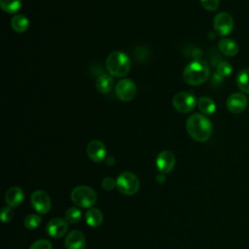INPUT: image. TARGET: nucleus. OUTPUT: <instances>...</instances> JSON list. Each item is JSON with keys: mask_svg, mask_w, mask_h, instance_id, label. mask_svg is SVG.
<instances>
[{"mask_svg": "<svg viewBox=\"0 0 249 249\" xmlns=\"http://www.w3.org/2000/svg\"><path fill=\"white\" fill-rule=\"evenodd\" d=\"M186 129L193 139L198 142H204L211 136L212 124L204 115L196 113L188 118Z\"/></svg>", "mask_w": 249, "mask_h": 249, "instance_id": "1", "label": "nucleus"}, {"mask_svg": "<svg viewBox=\"0 0 249 249\" xmlns=\"http://www.w3.org/2000/svg\"><path fill=\"white\" fill-rule=\"evenodd\" d=\"M210 70L207 63L202 59H195L190 62L183 71L184 81L191 86H198L207 81Z\"/></svg>", "mask_w": 249, "mask_h": 249, "instance_id": "2", "label": "nucleus"}, {"mask_svg": "<svg viewBox=\"0 0 249 249\" xmlns=\"http://www.w3.org/2000/svg\"><path fill=\"white\" fill-rule=\"evenodd\" d=\"M106 68L113 77H124L130 70V60L128 56L120 51L111 53L106 59Z\"/></svg>", "mask_w": 249, "mask_h": 249, "instance_id": "3", "label": "nucleus"}, {"mask_svg": "<svg viewBox=\"0 0 249 249\" xmlns=\"http://www.w3.org/2000/svg\"><path fill=\"white\" fill-rule=\"evenodd\" d=\"M72 201L83 208L91 207L97 199L95 192L88 186H78L71 192Z\"/></svg>", "mask_w": 249, "mask_h": 249, "instance_id": "4", "label": "nucleus"}, {"mask_svg": "<svg viewBox=\"0 0 249 249\" xmlns=\"http://www.w3.org/2000/svg\"><path fill=\"white\" fill-rule=\"evenodd\" d=\"M139 185V179L131 172H123L116 180V187L119 192L126 196H132L137 193Z\"/></svg>", "mask_w": 249, "mask_h": 249, "instance_id": "5", "label": "nucleus"}, {"mask_svg": "<svg viewBox=\"0 0 249 249\" xmlns=\"http://www.w3.org/2000/svg\"><path fill=\"white\" fill-rule=\"evenodd\" d=\"M196 96L188 91L176 93L172 98V105L180 113H189L196 107Z\"/></svg>", "mask_w": 249, "mask_h": 249, "instance_id": "6", "label": "nucleus"}, {"mask_svg": "<svg viewBox=\"0 0 249 249\" xmlns=\"http://www.w3.org/2000/svg\"><path fill=\"white\" fill-rule=\"evenodd\" d=\"M213 26L215 32L220 36L230 34L233 28V18L226 12L218 13L213 19Z\"/></svg>", "mask_w": 249, "mask_h": 249, "instance_id": "7", "label": "nucleus"}, {"mask_svg": "<svg viewBox=\"0 0 249 249\" xmlns=\"http://www.w3.org/2000/svg\"><path fill=\"white\" fill-rule=\"evenodd\" d=\"M115 92L120 100L127 102L135 97L136 86L131 80L123 79L117 83L115 87Z\"/></svg>", "mask_w": 249, "mask_h": 249, "instance_id": "8", "label": "nucleus"}, {"mask_svg": "<svg viewBox=\"0 0 249 249\" xmlns=\"http://www.w3.org/2000/svg\"><path fill=\"white\" fill-rule=\"evenodd\" d=\"M30 200L34 209L41 214H46L51 209L52 203H51L50 196L44 191H41V190L35 191L31 195Z\"/></svg>", "mask_w": 249, "mask_h": 249, "instance_id": "9", "label": "nucleus"}, {"mask_svg": "<svg viewBox=\"0 0 249 249\" xmlns=\"http://www.w3.org/2000/svg\"><path fill=\"white\" fill-rule=\"evenodd\" d=\"M156 164L160 173L170 172L175 165V156L170 151L160 152L156 160Z\"/></svg>", "mask_w": 249, "mask_h": 249, "instance_id": "10", "label": "nucleus"}, {"mask_svg": "<svg viewBox=\"0 0 249 249\" xmlns=\"http://www.w3.org/2000/svg\"><path fill=\"white\" fill-rule=\"evenodd\" d=\"M67 230H68L67 221L62 218H59V217L50 220L46 227L47 232L49 233L50 236H52L53 238L61 237L62 235H64L66 233Z\"/></svg>", "mask_w": 249, "mask_h": 249, "instance_id": "11", "label": "nucleus"}, {"mask_svg": "<svg viewBox=\"0 0 249 249\" xmlns=\"http://www.w3.org/2000/svg\"><path fill=\"white\" fill-rule=\"evenodd\" d=\"M247 98L243 93L240 92H234L231 94L226 102L227 108L230 112L233 114L241 113L243 110H245L247 106Z\"/></svg>", "mask_w": 249, "mask_h": 249, "instance_id": "12", "label": "nucleus"}, {"mask_svg": "<svg viewBox=\"0 0 249 249\" xmlns=\"http://www.w3.org/2000/svg\"><path fill=\"white\" fill-rule=\"evenodd\" d=\"M87 153L91 160L101 162L105 159L106 148L101 141L92 140L87 146Z\"/></svg>", "mask_w": 249, "mask_h": 249, "instance_id": "13", "label": "nucleus"}, {"mask_svg": "<svg viewBox=\"0 0 249 249\" xmlns=\"http://www.w3.org/2000/svg\"><path fill=\"white\" fill-rule=\"evenodd\" d=\"M64 243L66 249H84L86 246V238L80 231L74 230L67 234Z\"/></svg>", "mask_w": 249, "mask_h": 249, "instance_id": "14", "label": "nucleus"}, {"mask_svg": "<svg viewBox=\"0 0 249 249\" xmlns=\"http://www.w3.org/2000/svg\"><path fill=\"white\" fill-rule=\"evenodd\" d=\"M24 193L19 187H11L5 195V201L10 207L18 206L23 200Z\"/></svg>", "mask_w": 249, "mask_h": 249, "instance_id": "15", "label": "nucleus"}, {"mask_svg": "<svg viewBox=\"0 0 249 249\" xmlns=\"http://www.w3.org/2000/svg\"><path fill=\"white\" fill-rule=\"evenodd\" d=\"M219 50L227 56H234L238 53V45L231 38H223L219 42Z\"/></svg>", "mask_w": 249, "mask_h": 249, "instance_id": "16", "label": "nucleus"}, {"mask_svg": "<svg viewBox=\"0 0 249 249\" xmlns=\"http://www.w3.org/2000/svg\"><path fill=\"white\" fill-rule=\"evenodd\" d=\"M96 89L101 93H108L114 87V80L111 75L102 74L100 75L95 82Z\"/></svg>", "mask_w": 249, "mask_h": 249, "instance_id": "17", "label": "nucleus"}, {"mask_svg": "<svg viewBox=\"0 0 249 249\" xmlns=\"http://www.w3.org/2000/svg\"><path fill=\"white\" fill-rule=\"evenodd\" d=\"M85 219L89 227H98L103 221V214L97 208H90L86 212Z\"/></svg>", "mask_w": 249, "mask_h": 249, "instance_id": "18", "label": "nucleus"}, {"mask_svg": "<svg viewBox=\"0 0 249 249\" xmlns=\"http://www.w3.org/2000/svg\"><path fill=\"white\" fill-rule=\"evenodd\" d=\"M11 26L16 32L22 33L27 30L29 26V20L23 15H16L11 20Z\"/></svg>", "mask_w": 249, "mask_h": 249, "instance_id": "19", "label": "nucleus"}, {"mask_svg": "<svg viewBox=\"0 0 249 249\" xmlns=\"http://www.w3.org/2000/svg\"><path fill=\"white\" fill-rule=\"evenodd\" d=\"M197 106L200 112L204 115H211L216 110L215 102L207 96H201L197 101Z\"/></svg>", "mask_w": 249, "mask_h": 249, "instance_id": "20", "label": "nucleus"}, {"mask_svg": "<svg viewBox=\"0 0 249 249\" xmlns=\"http://www.w3.org/2000/svg\"><path fill=\"white\" fill-rule=\"evenodd\" d=\"M236 85L241 91L249 94V69L248 68L241 69L238 72L236 76Z\"/></svg>", "mask_w": 249, "mask_h": 249, "instance_id": "21", "label": "nucleus"}, {"mask_svg": "<svg viewBox=\"0 0 249 249\" xmlns=\"http://www.w3.org/2000/svg\"><path fill=\"white\" fill-rule=\"evenodd\" d=\"M0 7L8 14H15L21 7V0H0Z\"/></svg>", "mask_w": 249, "mask_h": 249, "instance_id": "22", "label": "nucleus"}, {"mask_svg": "<svg viewBox=\"0 0 249 249\" xmlns=\"http://www.w3.org/2000/svg\"><path fill=\"white\" fill-rule=\"evenodd\" d=\"M82 218V212L77 207H70L65 212V220L68 223L76 224L78 223Z\"/></svg>", "mask_w": 249, "mask_h": 249, "instance_id": "23", "label": "nucleus"}, {"mask_svg": "<svg viewBox=\"0 0 249 249\" xmlns=\"http://www.w3.org/2000/svg\"><path fill=\"white\" fill-rule=\"evenodd\" d=\"M41 217L39 215H36V214H29L25 217L24 219V226L29 229V230H33V229H36L39 227V225L41 224Z\"/></svg>", "mask_w": 249, "mask_h": 249, "instance_id": "24", "label": "nucleus"}, {"mask_svg": "<svg viewBox=\"0 0 249 249\" xmlns=\"http://www.w3.org/2000/svg\"><path fill=\"white\" fill-rule=\"evenodd\" d=\"M217 74L221 77H227L231 74L232 67L231 64L228 61H220L217 65Z\"/></svg>", "mask_w": 249, "mask_h": 249, "instance_id": "25", "label": "nucleus"}, {"mask_svg": "<svg viewBox=\"0 0 249 249\" xmlns=\"http://www.w3.org/2000/svg\"><path fill=\"white\" fill-rule=\"evenodd\" d=\"M29 249H53V245L46 239H38L31 244Z\"/></svg>", "mask_w": 249, "mask_h": 249, "instance_id": "26", "label": "nucleus"}, {"mask_svg": "<svg viewBox=\"0 0 249 249\" xmlns=\"http://www.w3.org/2000/svg\"><path fill=\"white\" fill-rule=\"evenodd\" d=\"M202 7L207 11H216L219 7V0H199Z\"/></svg>", "mask_w": 249, "mask_h": 249, "instance_id": "27", "label": "nucleus"}, {"mask_svg": "<svg viewBox=\"0 0 249 249\" xmlns=\"http://www.w3.org/2000/svg\"><path fill=\"white\" fill-rule=\"evenodd\" d=\"M14 211L12 210V208L10 206L4 207L1 210V220L4 223H8L10 221H12L13 217H14Z\"/></svg>", "mask_w": 249, "mask_h": 249, "instance_id": "28", "label": "nucleus"}, {"mask_svg": "<svg viewBox=\"0 0 249 249\" xmlns=\"http://www.w3.org/2000/svg\"><path fill=\"white\" fill-rule=\"evenodd\" d=\"M102 188L106 191H111L116 187V181L112 177H105L101 182Z\"/></svg>", "mask_w": 249, "mask_h": 249, "instance_id": "29", "label": "nucleus"}, {"mask_svg": "<svg viewBox=\"0 0 249 249\" xmlns=\"http://www.w3.org/2000/svg\"><path fill=\"white\" fill-rule=\"evenodd\" d=\"M156 179H157V181H158L159 183H163V182L165 181V176H164L163 173H160V174L157 175Z\"/></svg>", "mask_w": 249, "mask_h": 249, "instance_id": "30", "label": "nucleus"}, {"mask_svg": "<svg viewBox=\"0 0 249 249\" xmlns=\"http://www.w3.org/2000/svg\"><path fill=\"white\" fill-rule=\"evenodd\" d=\"M106 162H107L108 165H113L115 163V160H114L113 157H109V158H107Z\"/></svg>", "mask_w": 249, "mask_h": 249, "instance_id": "31", "label": "nucleus"}]
</instances>
